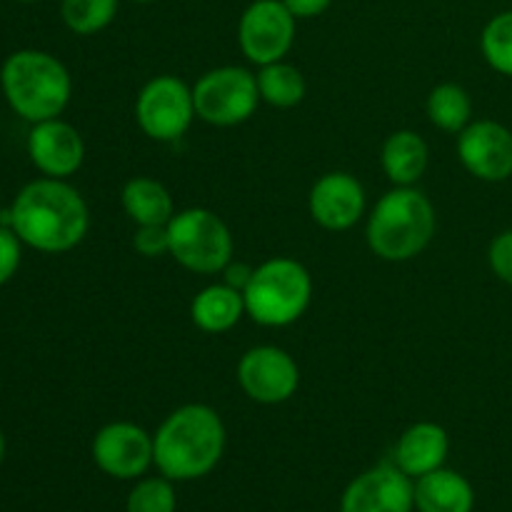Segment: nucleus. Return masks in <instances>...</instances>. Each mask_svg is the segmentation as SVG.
<instances>
[{
    "label": "nucleus",
    "mask_w": 512,
    "mask_h": 512,
    "mask_svg": "<svg viewBox=\"0 0 512 512\" xmlns=\"http://www.w3.org/2000/svg\"><path fill=\"white\" fill-rule=\"evenodd\" d=\"M10 228L28 248L68 253L88 235L90 210L73 185L58 178H40L15 195Z\"/></svg>",
    "instance_id": "f257e3e1"
},
{
    "label": "nucleus",
    "mask_w": 512,
    "mask_h": 512,
    "mask_svg": "<svg viewBox=\"0 0 512 512\" xmlns=\"http://www.w3.org/2000/svg\"><path fill=\"white\" fill-rule=\"evenodd\" d=\"M223 453V418L203 403L173 410L153 435V465L173 483L205 478L213 473Z\"/></svg>",
    "instance_id": "f03ea898"
},
{
    "label": "nucleus",
    "mask_w": 512,
    "mask_h": 512,
    "mask_svg": "<svg viewBox=\"0 0 512 512\" xmlns=\"http://www.w3.org/2000/svg\"><path fill=\"white\" fill-rule=\"evenodd\" d=\"M5 100L28 123L53 120L68 108L73 80L68 68L45 50H15L0 68Z\"/></svg>",
    "instance_id": "7ed1b4c3"
},
{
    "label": "nucleus",
    "mask_w": 512,
    "mask_h": 512,
    "mask_svg": "<svg viewBox=\"0 0 512 512\" xmlns=\"http://www.w3.org/2000/svg\"><path fill=\"white\" fill-rule=\"evenodd\" d=\"M435 225L438 218L433 203L413 185H395L370 210L365 238L378 258L388 263H405L428 248Z\"/></svg>",
    "instance_id": "20e7f679"
},
{
    "label": "nucleus",
    "mask_w": 512,
    "mask_h": 512,
    "mask_svg": "<svg viewBox=\"0 0 512 512\" xmlns=\"http://www.w3.org/2000/svg\"><path fill=\"white\" fill-rule=\"evenodd\" d=\"M313 298V278L308 268L293 258H270L253 268L243 290L245 313L263 328L293 325L308 310Z\"/></svg>",
    "instance_id": "39448f33"
},
{
    "label": "nucleus",
    "mask_w": 512,
    "mask_h": 512,
    "mask_svg": "<svg viewBox=\"0 0 512 512\" xmlns=\"http://www.w3.org/2000/svg\"><path fill=\"white\" fill-rule=\"evenodd\" d=\"M170 255L185 270L213 275L233 258V233L220 215L208 208L180 210L170 218Z\"/></svg>",
    "instance_id": "423d86ee"
},
{
    "label": "nucleus",
    "mask_w": 512,
    "mask_h": 512,
    "mask_svg": "<svg viewBox=\"0 0 512 512\" xmlns=\"http://www.w3.org/2000/svg\"><path fill=\"white\" fill-rule=\"evenodd\" d=\"M195 115L218 128L250 120L258 110V78L238 65H223L200 75L193 85Z\"/></svg>",
    "instance_id": "0eeeda50"
},
{
    "label": "nucleus",
    "mask_w": 512,
    "mask_h": 512,
    "mask_svg": "<svg viewBox=\"0 0 512 512\" xmlns=\"http://www.w3.org/2000/svg\"><path fill=\"white\" fill-rule=\"evenodd\" d=\"M193 88L175 75H158L148 80L135 100V120L150 140L173 143L188 133L193 123Z\"/></svg>",
    "instance_id": "6e6552de"
},
{
    "label": "nucleus",
    "mask_w": 512,
    "mask_h": 512,
    "mask_svg": "<svg viewBox=\"0 0 512 512\" xmlns=\"http://www.w3.org/2000/svg\"><path fill=\"white\" fill-rule=\"evenodd\" d=\"M293 40L295 15L283 0H253L240 15L238 43L250 63H278L293 48Z\"/></svg>",
    "instance_id": "1a4fd4ad"
},
{
    "label": "nucleus",
    "mask_w": 512,
    "mask_h": 512,
    "mask_svg": "<svg viewBox=\"0 0 512 512\" xmlns=\"http://www.w3.org/2000/svg\"><path fill=\"white\" fill-rule=\"evenodd\" d=\"M238 383L250 400L260 405L285 403L300 385V370L293 355L275 345L250 348L238 363Z\"/></svg>",
    "instance_id": "9d476101"
},
{
    "label": "nucleus",
    "mask_w": 512,
    "mask_h": 512,
    "mask_svg": "<svg viewBox=\"0 0 512 512\" xmlns=\"http://www.w3.org/2000/svg\"><path fill=\"white\" fill-rule=\"evenodd\" d=\"M93 463L115 480H135L153 465V435L135 423H108L95 433Z\"/></svg>",
    "instance_id": "9b49d317"
},
{
    "label": "nucleus",
    "mask_w": 512,
    "mask_h": 512,
    "mask_svg": "<svg viewBox=\"0 0 512 512\" xmlns=\"http://www.w3.org/2000/svg\"><path fill=\"white\" fill-rule=\"evenodd\" d=\"M415 480L398 465H375L350 480L340 512H413Z\"/></svg>",
    "instance_id": "f8f14e48"
},
{
    "label": "nucleus",
    "mask_w": 512,
    "mask_h": 512,
    "mask_svg": "<svg viewBox=\"0 0 512 512\" xmlns=\"http://www.w3.org/2000/svg\"><path fill=\"white\" fill-rule=\"evenodd\" d=\"M458 158L478 180L503 183L512 175V130L498 120H475L458 133Z\"/></svg>",
    "instance_id": "ddd939ff"
},
{
    "label": "nucleus",
    "mask_w": 512,
    "mask_h": 512,
    "mask_svg": "<svg viewBox=\"0 0 512 512\" xmlns=\"http://www.w3.org/2000/svg\"><path fill=\"white\" fill-rule=\"evenodd\" d=\"M28 155L45 178L65 180L83 165V135L60 118L33 123L28 133Z\"/></svg>",
    "instance_id": "4468645a"
},
{
    "label": "nucleus",
    "mask_w": 512,
    "mask_h": 512,
    "mask_svg": "<svg viewBox=\"0 0 512 512\" xmlns=\"http://www.w3.org/2000/svg\"><path fill=\"white\" fill-rule=\"evenodd\" d=\"M308 210L325 230H350L365 213V190L350 173H325L308 195Z\"/></svg>",
    "instance_id": "2eb2a0df"
},
{
    "label": "nucleus",
    "mask_w": 512,
    "mask_h": 512,
    "mask_svg": "<svg viewBox=\"0 0 512 512\" xmlns=\"http://www.w3.org/2000/svg\"><path fill=\"white\" fill-rule=\"evenodd\" d=\"M450 440L445 428L438 423H415L405 430L395 445V465L410 475L413 480L423 478V475L433 473V470L443 468L445 458H448Z\"/></svg>",
    "instance_id": "dca6fc26"
},
{
    "label": "nucleus",
    "mask_w": 512,
    "mask_h": 512,
    "mask_svg": "<svg viewBox=\"0 0 512 512\" xmlns=\"http://www.w3.org/2000/svg\"><path fill=\"white\" fill-rule=\"evenodd\" d=\"M475 490L455 470L438 468L415 480V510L418 512H473Z\"/></svg>",
    "instance_id": "f3484780"
},
{
    "label": "nucleus",
    "mask_w": 512,
    "mask_h": 512,
    "mask_svg": "<svg viewBox=\"0 0 512 512\" xmlns=\"http://www.w3.org/2000/svg\"><path fill=\"white\" fill-rule=\"evenodd\" d=\"M428 143L415 130H395L380 150V165L393 185L408 188L423 178L428 168Z\"/></svg>",
    "instance_id": "a211bd4d"
},
{
    "label": "nucleus",
    "mask_w": 512,
    "mask_h": 512,
    "mask_svg": "<svg viewBox=\"0 0 512 512\" xmlns=\"http://www.w3.org/2000/svg\"><path fill=\"white\" fill-rule=\"evenodd\" d=\"M243 313V293L228 283L208 285L190 303V318L203 333H228L240 323Z\"/></svg>",
    "instance_id": "6ab92c4d"
},
{
    "label": "nucleus",
    "mask_w": 512,
    "mask_h": 512,
    "mask_svg": "<svg viewBox=\"0 0 512 512\" xmlns=\"http://www.w3.org/2000/svg\"><path fill=\"white\" fill-rule=\"evenodd\" d=\"M120 203H123L125 215L135 225H168L175 215L173 195L168 193V188L158 180L143 178V175L130 178L123 185Z\"/></svg>",
    "instance_id": "aec40b11"
},
{
    "label": "nucleus",
    "mask_w": 512,
    "mask_h": 512,
    "mask_svg": "<svg viewBox=\"0 0 512 512\" xmlns=\"http://www.w3.org/2000/svg\"><path fill=\"white\" fill-rule=\"evenodd\" d=\"M255 78H258L260 100H265L273 108H295L308 90L303 73L295 65L283 63V60L260 65V73Z\"/></svg>",
    "instance_id": "412c9836"
},
{
    "label": "nucleus",
    "mask_w": 512,
    "mask_h": 512,
    "mask_svg": "<svg viewBox=\"0 0 512 512\" xmlns=\"http://www.w3.org/2000/svg\"><path fill=\"white\" fill-rule=\"evenodd\" d=\"M428 118L435 128L445 130V133H460L470 125V115H473V103L465 88L455 83H440L430 90L428 103Z\"/></svg>",
    "instance_id": "4be33fe9"
},
{
    "label": "nucleus",
    "mask_w": 512,
    "mask_h": 512,
    "mask_svg": "<svg viewBox=\"0 0 512 512\" xmlns=\"http://www.w3.org/2000/svg\"><path fill=\"white\" fill-rule=\"evenodd\" d=\"M118 15V0H60V18L75 35H95Z\"/></svg>",
    "instance_id": "5701e85b"
},
{
    "label": "nucleus",
    "mask_w": 512,
    "mask_h": 512,
    "mask_svg": "<svg viewBox=\"0 0 512 512\" xmlns=\"http://www.w3.org/2000/svg\"><path fill=\"white\" fill-rule=\"evenodd\" d=\"M480 50L493 70L512 78V10L488 20L480 35Z\"/></svg>",
    "instance_id": "b1692460"
},
{
    "label": "nucleus",
    "mask_w": 512,
    "mask_h": 512,
    "mask_svg": "<svg viewBox=\"0 0 512 512\" xmlns=\"http://www.w3.org/2000/svg\"><path fill=\"white\" fill-rule=\"evenodd\" d=\"M178 510V495H175L173 480L165 475L160 478H145L135 485L125 500V512H175Z\"/></svg>",
    "instance_id": "393cba45"
},
{
    "label": "nucleus",
    "mask_w": 512,
    "mask_h": 512,
    "mask_svg": "<svg viewBox=\"0 0 512 512\" xmlns=\"http://www.w3.org/2000/svg\"><path fill=\"white\" fill-rule=\"evenodd\" d=\"M133 248L143 258H158V255H170V233L168 225H138L133 235Z\"/></svg>",
    "instance_id": "a878e982"
},
{
    "label": "nucleus",
    "mask_w": 512,
    "mask_h": 512,
    "mask_svg": "<svg viewBox=\"0 0 512 512\" xmlns=\"http://www.w3.org/2000/svg\"><path fill=\"white\" fill-rule=\"evenodd\" d=\"M20 258H23V240L15 235L13 228L0 225V288L18 273Z\"/></svg>",
    "instance_id": "bb28decb"
},
{
    "label": "nucleus",
    "mask_w": 512,
    "mask_h": 512,
    "mask_svg": "<svg viewBox=\"0 0 512 512\" xmlns=\"http://www.w3.org/2000/svg\"><path fill=\"white\" fill-rule=\"evenodd\" d=\"M488 263L503 283L512 285V230L495 235L488 250Z\"/></svg>",
    "instance_id": "cd10ccee"
},
{
    "label": "nucleus",
    "mask_w": 512,
    "mask_h": 512,
    "mask_svg": "<svg viewBox=\"0 0 512 512\" xmlns=\"http://www.w3.org/2000/svg\"><path fill=\"white\" fill-rule=\"evenodd\" d=\"M283 3L285 8L295 15V20H300V18H315V15L325 13L333 0H283Z\"/></svg>",
    "instance_id": "c85d7f7f"
},
{
    "label": "nucleus",
    "mask_w": 512,
    "mask_h": 512,
    "mask_svg": "<svg viewBox=\"0 0 512 512\" xmlns=\"http://www.w3.org/2000/svg\"><path fill=\"white\" fill-rule=\"evenodd\" d=\"M250 275H253V268H248V265H243V263L230 265L228 263V268H225V283L233 285V288H238L240 293H243L245 285H248V280H250Z\"/></svg>",
    "instance_id": "c756f323"
},
{
    "label": "nucleus",
    "mask_w": 512,
    "mask_h": 512,
    "mask_svg": "<svg viewBox=\"0 0 512 512\" xmlns=\"http://www.w3.org/2000/svg\"><path fill=\"white\" fill-rule=\"evenodd\" d=\"M3 460H5V435L3 430H0V465H3Z\"/></svg>",
    "instance_id": "7c9ffc66"
},
{
    "label": "nucleus",
    "mask_w": 512,
    "mask_h": 512,
    "mask_svg": "<svg viewBox=\"0 0 512 512\" xmlns=\"http://www.w3.org/2000/svg\"><path fill=\"white\" fill-rule=\"evenodd\" d=\"M133 3H153V0H133Z\"/></svg>",
    "instance_id": "2f4dec72"
},
{
    "label": "nucleus",
    "mask_w": 512,
    "mask_h": 512,
    "mask_svg": "<svg viewBox=\"0 0 512 512\" xmlns=\"http://www.w3.org/2000/svg\"><path fill=\"white\" fill-rule=\"evenodd\" d=\"M18 3H38V0H18Z\"/></svg>",
    "instance_id": "473e14b6"
}]
</instances>
